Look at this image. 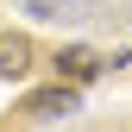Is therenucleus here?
<instances>
[{"instance_id": "obj_3", "label": "nucleus", "mask_w": 132, "mask_h": 132, "mask_svg": "<svg viewBox=\"0 0 132 132\" xmlns=\"http://www.w3.org/2000/svg\"><path fill=\"white\" fill-rule=\"evenodd\" d=\"M57 69H63V82H88L101 63H94V51H88V44H69V51L57 57Z\"/></svg>"}, {"instance_id": "obj_1", "label": "nucleus", "mask_w": 132, "mask_h": 132, "mask_svg": "<svg viewBox=\"0 0 132 132\" xmlns=\"http://www.w3.org/2000/svg\"><path fill=\"white\" fill-rule=\"evenodd\" d=\"M76 107H82V88H76V82H63V88H38V94L25 101L31 120H57V113H76Z\"/></svg>"}, {"instance_id": "obj_2", "label": "nucleus", "mask_w": 132, "mask_h": 132, "mask_svg": "<svg viewBox=\"0 0 132 132\" xmlns=\"http://www.w3.org/2000/svg\"><path fill=\"white\" fill-rule=\"evenodd\" d=\"M31 69V44L19 38V31H0V76H6V82H19Z\"/></svg>"}]
</instances>
